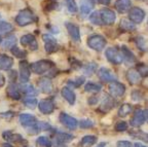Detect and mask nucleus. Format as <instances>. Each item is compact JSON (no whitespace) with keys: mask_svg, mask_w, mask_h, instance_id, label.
Instances as JSON below:
<instances>
[{"mask_svg":"<svg viewBox=\"0 0 148 147\" xmlns=\"http://www.w3.org/2000/svg\"><path fill=\"white\" fill-rule=\"evenodd\" d=\"M146 120H147V110L138 107L133 112V116L130 120V124L133 128H139V126H143Z\"/></svg>","mask_w":148,"mask_h":147,"instance_id":"nucleus-1","label":"nucleus"},{"mask_svg":"<svg viewBox=\"0 0 148 147\" xmlns=\"http://www.w3.org/2000/svg\"><path fill=\"white\" fill-rule=\"evenodd\" d=\"M36 16H34V14L31 12L30 9H23V10H21L16 18V24L18 26H21V27L34 23V22H36Z\"/></svg>","mask_w":148,"mask_h":147,"instance_id":"nucleus-2","label":"nucleus"},{"mask_svg":"<svg viewBox=\"0 0 148 147\" xmlns=\"http://www.w3.org/2000/svg\"><path fill=\"white\" fill-rule=\"evenodd\" d=\"M30 69L34 72L35 74H44L46 72L51 71V69L53 68V62L49 60H40V61H37L35 63H32L30 65Z\"/></svg>","mask_w":148,"mask_h":147,"instance_id":"nucleus-3","label":"nucleus"},{"mask_svg":"<svg viewBox=\"0 0 148 147\" xmlns=\"http://www.w3.org/2000/svg\"><path fill=\"white\" fill-rule=\"evenodd\" d=\"M59 120H60L61 124L67 128L70 131H75V130L78 128V122H77L76 118L72 117L71 115L67 114L65 112H61L59 115Z\"/></svg>","mask_w":148,"mask_h":147,"instance_id":"nucleus-4","label":"nucleus"},{"mask_svg":"<svg viewBox=\"0 0 148 147\" xmlns=\"http://www.w3.org/2000/svg\"><path fill=\"white\" fill-rule=\"evenodd\" d=\"M88 45L94 51L100 52L106 46V39L101 35H92L88 38Z\"/></svg>","mask_w":148,"mask_h":147,"instance_id":"nucleus-5","label":"nucleus"},{"mask_svg":"<svg viewBox=\"0 0 148 147\" xmlns=\"http://www.w3.org/2000/svg\"><path fill=\"white\" fill-rule=\"evenodd\" d=\"M115 105L116 101L113 97H111L110 95H105L100 102L99 111H101L102 113H108L115 107Z\"/></svg>","mask_w":148,"mask_h":147,"instance_id":"nucleus-6","label":"nucleus"},{"mask_svg":"<svg viewBox=\"0 0 148 147\" xmlns=\"http://www.w3.org/2000/svg\"><path fill=\"white\" fill-rule=\"evenodd\" d=\"M105 56H106L107 60L114 65L120 64V63H123V61L121 54H120L115 47H108L107 48L106 52H105Z\"/></svg>","mask_w":148,"mask_h":147,"instance_id":"nucleus-7","label":"nucleus"},{"mask_svg":"<svg viewBox=\"0 0 148 147\" xmlns=\"http://www.w3.org/2000/svg\"><path fill=\"white\" fill-rule=\"evenodd\" d=\"M109 94L111 97H113L114 99L117 98H121L123 95L125 94V87L123 83L114 81L113 83H111L109 85Z\"/></svg>","mask_w":148,"mask_h":147,"instance_id":"nucleus-8","label":"nucleus"},{"mask_svg":"<svg viewBox=\"0 0 148 147\" xmlns=\"http://www.w3.org/2000/svg\"><path fill=\"white\" fill-rule=\"evenodd\" d=\"M42 38L44 40V48L47 54H53L59 49V44L57 43V40L51 34H44Z\"/></svg>","mask_w":148,"mask_h":147,"instance_id":"nucleus-9","label":"nucleus"},{"mask_svg":"<svg viewBox=\"0 0 148 147\" xmlns=\"http://www.w3.org/2000/svg\"><path fill=\"white\" fill-rule=\"evenodd\" d=\"M37 105H38V109H39L40 112H41L42 114H45V115L51 114L56 109L55 102L51 99L41 100Z\"/></svg>","mask_w":148,"mask_h":147,"instance_id":"nucleus-10","label":"nucleus"},{"mask_svg":"<svg viewBox=\"0 0 148 147\" xmlns=\"http://www.w3.org/2000/svg\"><path fill=\"white\" fill-rule=\"evenodd\" d=\"M18 78L21 82H28L30 79V67L26 61L18 63Z\"/></svg>","mask_w":148,"mask_h":147,"instance_id":"nucleus-11","label":"nucleus"},{"mask_svg":"<svg viewBox=\"0 0 148 147\" xmlns=\"http://www.w3.org/2000/svg\"><path fill=\"white\" fill-rule=\"evenodd\" d=\"M98 76H99V78L103 82L110 83V82H114V81L117 80V77H116L115 74L111 71V70L105 68V67L100 68L99 71H98Z\"/></svg>","mask_w":148,"mask_h":147,"instance_id":"nucleus-12","label":"nucleus"},{"mask_svg":"<svg viewBox=\"0 0 148 147\" xmlns=\"http://www.w3.org/2000/svg\"><path fill=\"white\" fill-rule=\"evenodd\" d=\"M100 16H101L103 25H112L115 22V14L111 9L103 8L100 10Z\"/></svg>","mask_w":148,"mask_h":147,"instance_id":"nucleus-13","label":"nucleus"},{"mask_svg":"<svg viewBox=\"0 0 148 147\" xmlns=\"http://www.w3.org/2000/svg\"><path fill=\"white\" fill-rule=\"evenodd\" d=\"M53 139H55L56 144L58 145V146H62L65 143L71 142L74 139V136L69 133H65V132H56Z\"/></svg>","mask_w":148,"mask_h":147,"instance_id":"nucleus-14","label":"nucleus"},{"mask_svg":"<svg viewBox=\"0 0 148 147\" xmlns=\"http://www.w3.org/2000/svg\"><path fill=\"white\" fill-rule=\"evenodd\" d=\"M2 138L5 141L12 143H18V144H25L26 140L23 138V136L20 134H14L12 131H5L2 133Z\"/></svg>","mask_w":148,"mask_h":147,"instance_id":"nucleus-15","label":"nucleus"},{"mask_svg":"<svg viewBox=\"0 0 148 147\" xmlns=\"http://www.w3.org/2000/svg\"><path fill=\"white\" fill-rule=\"evenodd\" d=\"M18 120H20V124H22L23 128H28V126H33L34 124H36L38 120L35 117V115L31 114V113H21L18 115Z\"/></svg>","mask_w":148,"mask_h":147,"instance_id":"nucleus-16","label":"nucleus"},{"mask_svg":"<svg viewBox=\"0 0 148 147\" xmlns=\"http://www.w3.org/2000/svg\"><path fill=\"white\" fill-rule=\"evenodd\" d=\"M21 44L24 46H27L31 49V51H36L38 48V44H37L36 38L33 36L32 34H26L22 36L21 38Z\"/></svg>","mask_w":148,"mask_h":147,"instance_id":"nucleus-17","label":"nucleus"},{"mask_svg":"<svg viewBox=\"0 0 148 147\" xmlns=\"http://www.w3.org/2000/svg\"><path fill=\"white\" fill-rule=\"evenodd\" d=\"M145 18V12L143 9L139 8V7H133L130 10V19L131 21L136 24H140Z\"/></svg>","mask_w":148,"mask_h":147,"instance_id":"nucleus-18","label":"nucleus"},{"mask_svg":"<svg viewBox=\"0 0 148 147\" xmlns=\"http://www.w3.org/2000/svg\"><path fill=\"white\" fill-rule=\"evenodd\" d=\"M38 87L43 94H51L53 92V83H51V79L47 77L40 78L38 80Z\"/></svg>","mask_w":148,"mask_h":147,"instance_id":"nucleus-19","label":"nucleus"},{"mask_svg":"<svg viewBox=\"0 0 148 147\" xmlns=\"http://www.w3.org/2000/svg\"><path fill=\"white\" fill-rule=\"evenodd\" d=\"M66 29H67L68 33H69L70 37L72 38V40L75 42L80 41V33H79V29L76 25H74L72 23H66Z\"/></svg>","mask_w":148,"mask_h":147,"instance_id":"nucleus-20","label":"nucleus"},{"mask_svg":"<svg viewBox=\"0 0 148 147\" xmlns=\"http://www.w3.org/2000/svg\"><path fill=\"white\" fill-rule=\"evenodd\" d=\"M7 96L10 98V99L14 100V101H18V100L21 99V92L18 90V85L14 82L9 83V85L7 87Z\"/></svg>","mask_w":148,"mask_h":147,"instance_id":"nucleus-21","label":"nucleus"},{"mask_svg":"<svg viewBox=\"0 0 148 147\" xmlns=\"http://www.w3.org/2000/svg\"><path fill=\"white\" fill-rule=\"evenodd\" d=\"M18 90H20V92L24 93L28 97H35L38 95V92H37L36 89L32 84L27 82L21 83V85H18Z\"/></svg>","mask_w":148,"mask_h":147,"instance_id":"nucleus-22","label":"nucleus"},{"mask_svg":"<svg viewBox=\"0 0 148 147\" xmlns=\"http://www.w3.org/2000/svg\"><path fill=\"white\" fill-rule=\"evenodd\" d=\"M61 95H62L63 98H64L70 105H74V104H75L76 96H75V94H74V92L71 89H69V87H63L62 90H61Z\"/></svg>","mask_w":148,"mask_h":147,"instance_id":"nucleus-23","label":"nucleus"},{"mask_svg":"<svg viewBox=\"0 0 148 147\" xmlns=\"http://www.w3.org/2000/svg\"><path fill=\"white\" fill-rule=\"evenodd\" d=\"M14 65V59L4 54H0V70H10Z\"/></svg>","mask_w":148,"mask_h":147,"instance_id":"nucleus-24","label":"nucleus"},{"mask_svg":"<svg viewBox=\"0 0 148 147\" xmlns=\"http://www.w3.org/2000/svg\"><path fill=\"white\" fill-rule=\"evenodd\" d=\"M127 79L131 84H138L141 82V75L136 69H129L127 71Z\"/></svg>","mask_w":148,"mask_h":147,"instance_id":"nucleus-25","label":"nucleus"},{"mask_svg":"<svg viewBox=\"0 0 148 147\" xmlns=\"http://www.w3.org/2000/svg\"><path fill=\"white\" fill-rule=\"evenodd\" d=\"M95 6V3L92 0H80L79 1V7H80V12L83 14H88L92 12V9Z\"/></svg>","mask_w":148,"mask_h":147,"instance_id":"nucleus-26","label":"nucleus"},{"mask_svg":"<svg viewBox=\"0 0 148 147\" xmlns=\"http://www.w3.org/2000/svg\"><path fill=\"white\" fill-rule=\"evenodd\" d=\"M131 7H132L131 0H116L115 8L117 9L119 12H121V14L127 12L129 9H131Z\"/></svg>","mask_w":148,"mask_h":147,"instance_id":"nucleus-27","label":"nucleus"},{"mask_svg":"<svg viewBox=\"0 0 148 147\" xmlns=\"http://www.w3.org/2000/svg\"><path fill=\"white\" fill-rule=\"evenodd\" d=\"M98 141V138L94 135H88L84 136L79 142V146L80 147H92V145H95Z\"/></svg>","mask_w":148,"mask_h":147,"instance_id":"nucleus-28","label":"nucleus"},{"mask_svg":"<svg viewBox=\"0 0 148 147\" xmlns=\"http://www.w3.org/2000/svg\"><path fill=\"white\" fill-rule=\"evenodd\" d=\"M121 53H123V59H125V61L129 64L136 62V58H135L134 54L130 51L127 46L123 45L121 46Z\"/></svg>","mask_w":148,"mask_h":147,"instance_id":"nucleus-29","label":"nucleus"},{"mask_svg":"<svg viewBox=\"0 0 148 147\" xmlns=\"http://www.w3.org/2000/svg\"><path fill=\"white\" fill-rule=\"evenodd\" d=\"M132 111H133V106L131 104L125 103L123 105H120V107L118 108L117 115L118 117H125L129 114H131Z\"/></svg>","mask_w":148,"mask_h":147,"instance_id":"nucleus-30","label":"nucleus"},{"mask_svg":"<svg viewBox=\"0 0 148 147\" xmlns=\"http://www.w3.org/2000/svg\"><path fill=\"white\" fill-rule=\"evenodd\" d=\"M102 90V85L99 83L88 81L84 84V91L86 93H99Z\"/></svg>","mask_w":148,"mask_h":147,"instance_id":"nucleus-31","label":"nucleus"},{"mask_svg":"<svg viewBox=\"0 0 148 147\" xmlns=\"http://www.w3.org/2000/svg\"><path fill=\"white\" fill-rule=\"evenodd\" d=\"M84 81H86V77L84 76H79V77L75 78V79H69L67 81V83L68 85H70L73 89H77V87H81L84 83Z\"/></svg>","mask_w":148,"mask_h":147,"instance_id":"nucleus-32","label":"nucleus"},{"mask_svg":"<svg viewBox=\"0 0 148 147\" xmlns=\"http://www.w3.org/2000/svg\"><path fill=\"white\" fill-rule=\"evenodd\" d=\"M36 144L39 147H51L53 142H51V140L49 137H46V136H40V137L37 138Z\"/></svg>","mask_w":148,"mask_h":147,"instance_id":"nucleus-33","label":"nucleus"},{"mask_svg":"<svg viewBox=\"0 0 148 147\" xmlns=\"http://www.w3.org/2000/svg\"><path fill=\"white\" fill-rule=\"evenodd\" d=\"M119 26H120V28H121L123 30H125V31H133V30H135V29H136V27H135V24L133 23L132 21H129V20H127V19H123V20L120 21Z\"/></svg>","mask_w":148,"mask_h":147,"instance_id":"nucleus-34","label":"nucleus"},{"mask_svg":"<svg viewBox=\"0 0 148 147\" xmlns=\"http://www.w3.org/2000/svg\"><path fill=\"white\" fill-rule=\"evenodd\" d=\"M23 104L27 108L35 109L37 104H38V101H37V99L34 98V97H28V98H25V99L23 100Z\"/></svg>","mask_w":148,"mask_h":147,"instance_id":"nucleus-35","label":"nucleus"},{"mask_svg":"<svg viewBox=\"0 0 148 147\" xmlns=\"http://www.w3.org/2000/svg\"><path fill=\"white\" fill-rule=\"evenodd\" d=\"M97 67H98V65L96 64V63H88L86 66H83L82 71L86 75L90 76L92 74L95 73V71L97 70Z\"/></svg>","mask_w":148,"mask_h":147,"instance_id":"nucleus-36","label":"nucleus"},{"mask_svg":"<svg viewBox=\"0 0 148 147\" xmlns=\"http://www.w3.org/2000/svg\"><path fill=\"white\" fill-rule=\"evenodd\" d=\"M90 23H92L94 25H97V26L103 25L99 12H92V14H90Z\"/></svg>","mask_w":148,"mask_h":147,"instance_id":"nucleus-37","label":"nucleus"},{"mask_svg":"<svg viewBox=\"0 0 148 147\" xmlns=\"http://www.w3.org/2000/svg\"><path fill=\"white\" fill-rule=\"evenodd\" d=\"M78 126L80 129H83V130L92 129V126H94V122L88 120V118H83L80 122H78Z\"/></svg>","mask_w":148,"mask_h":147,"instance_id":"nucleus-38","label":"nucleus"},{"mask_svg":"<svg viewBox=\"0 0 148 147\" xmlns=\"http://www.w3.org/2000/svg\"><path fill=\"white\" fill-rule=\"evenodd\" d=\"M16 38L14 35H10V36L6 37V38L4 39V41L2 42V45H3V47H5V48H10L16 44Z\"/></svg>","mask_w":148,"mask_h":147,"instance_id":"nucleus-39","label":"nucleus"},{"mask_svg":"<svg viewBox=\"0 0 148 147\" xmlns=\"http://www.w3.org/2000/svg\"><path fill=\"white\" fill-rule=\"evenodd\" d=\"M135 41H136V45L138 46L139 49H141L143 52H146L147 49V43H146V39L142 36H139L135 39Z\"/></svg>","mask_w":148,"mask_h":147,"instance_id":"nucleus-40","label":"nucleus"},{"mask_svg":"<svg viewBox=\"0 0 148 147\" xmlns=\"http://www.w3.org/2000/svg\"><path fill=\"white\" fill-rule=\"evenodd\" d=\"M131 98L134 102H141L144 99V94L139 90H134L131 93Z\"/></svg>","mask_w":148,"mask_h":147,"instance_id":"nucleus-41","label":"nucleus"},{"mask_svg":"<svg viewBox=\"0 0 148 147\" xmlns=\"http://www.w3.org/2000/svg\"><path fill=\"white\" fill-rule=\"evenodd\" d=\"M10 51H12V55H14V57L18 58V59H23V58H25L26 56H27V53H26L25 51L20 49L18 46H12V47H10Z\"/></svg>","mask_w":148,"mask_h":147,"instance_id":"nucleus-42","label":"nucleus"},{"mask_svg":"<svg viewBox=\"0 0 148 147\" xmlns=\"http://www.w3.org/2000/svg\"><path fill=\"white\" fill-rule=\"evenodd\" d=\"M137 71L141 75V77H146L148 75V68L145 64H139L137 65Z\"/></svg>","mask_w":148,"mask_h":147,"instance_id":"nucleus-43","label":"nucleus"},{"mask_svg":"<svg viewBox=\"0 0 148 147\" xmlns=\"http://www.w3.org/2000/svg\"><path fill=\"white\" fill-rule=\"evenodd\" d=\"M25 130L27 131V133L29 134V135H37V134L40 132L39 126H38V122H37L36 124H33V126H28V128H26Z\"/></svg>","mask_w":148,"mask_h":147,"instance_id":"nucleus-44","label":"nucleus"},{"mask_svg":"<svg viewBox=\"0 0 148 147\" xmlns=\"http://www.w3.org/2000/svg\"><path fill=\"white\" fill-rule=\"evenodd\" d=\"M12 26L6 22H0V33H8L12 31Z\"/></svg>","mask_w":148,"mask_h":147,"instance_id":"nucleus-45","label":"nucleus"},{"mask_svg":"<svg viewBox=\"0 0 148 147\" xmlns=\"http://www.w3.org/2000/svg\"><path fill=\"white\" fill-rule=\"evenodd\" d=\"M114 129H115L116 132H125L129 129V124L125 122H116Z\"/></svg>","mask_w":148,"mask_h":147,"instance_id":"nucleus-46","label":"nucleus"},{"mask_svg":"<svg viewBox=\"0 0 148 147\" xmlns=\"http://www.w3.org/2000/svg\"><path fill=\"white\" fill-rule=\"evenodd\" d=\"M38 126H39L40 132H51L53 130L51 124H49L47 122H38Z\"/></svg>","mask_w":148,"mask_h":147,"instance_id":"nucleus-47","label":"nucleus"},{"mask_svg":"<svg viewBox=\"0 0 148 147\" xmlns=\"http://www.w3.org/2000/svg\"><path fill=\"white\" fill-rule=\"evenodd\" d=\"M65 3H66V6H67L68 10L70 12H77V7L75 4V1L74 0H65Z\"/></svg>","mask_w":148,"mask_h":147,"instance_id":"nucleus-48","label":"nucleus"},{"mask_svg":"<svg viewBox=\"0 0 148 147\" xmlns=\"http://www.w3.org/2000/svg\"><path fill=\"white\" fill-rule=\"evenodd\" d=\"M117 147H133V144L127 140H120L117 142Z\"/></svg>","mask_w":148,"mask_h":147,"instance_id":"nucleus-49","label":"nucleus"},{"mask_svg":"<svg viewBox=\"0 0 148 147\" xmlns=\"http://www.w3.org/2000/svg\"><path fill=\"white\" fill-rule=\"evenodd\" d=\"M88 105H90V106L96 105V104L99 103V98H98L97 96L90 97V98H88Z\"/></svg>","mask_w":148,"mask_h":147,"instance_id":"nucleus-50","label":"nucleus"},{"mask_svg":"<svg viewBox=\"0 0 148 147\" xmlns=\"http://www.w3.org/2000/svg\"><path fill=\"white\" fill-rule=\"evenodd\" d=\"M0 116L3 117V118H12L14 116V113L12 111H7V112H3V113H0Z\"/></svg>","mask_w":148,"mask_h":147,"instance_id":"nucleus-51","label":"nucleus"},{"mask_svg":"<svg viewBox=\"0 0 148 147\" xmlns=\"http://www.w3.org/2000/svg\"><path fill=\"white\" fill-rule=\"evenodd\" d=\"M144 134H146V133H144V132L137 131V132H131V134H130V135L132 136V137H134V138L141 139V140H142V135H144Z\"/></svg>","mask_w":148,"mask_h":147,"instance_id":"nucleus-52","label":"nucleus"},{"mask_svg":"<svg viewBox=\"0 0 148 147\" xmlns=\"http://www.w3.org/2000/svg\"><path fill=\"white\" fill-rule=\"evenodd\" d=\"M5 83V77L0 73V87H3Z\"/></svg>","mask_w":148,"mask_h":147,"instance_id":"nucleus-53","label":"nucleus"},{"mask_svg":"<svg viewBox=\"0 0 148 147\" xmlns=\"http://www.w3.org/2000/svg\"><path fill=\"white\" fill-rule=\"evenodd\" d=\"M98 2L101 3V4H104V5H108L110 3V0H97Z\"/></svg>","mask_w":148,"mask_h":147,"instance_id":"nucleus-54","label":"nucleus"},{"mask_svg":"<svg viewBox=\"0 0 148 147\" xmlns=\"http://www.w3.org/2000/svg\"><path fill=\"white\" fill-rule=\"evenodd\" d=\"M134 147H147V146L144 145V144H142V143H140V142H136L134 144Z\"/></svg>","mask_w":148,"mask_h":147,"instance_id":"nucleus-55","label":"nucleus"},{"mask_svg":"<svg viewBox=\"0 0 148 147\" xmlns=\"http://www.w3.org/2000/svg\"><path fill=\"white\" fill-rule=\"evenodd\" d=\"M106 145H107V142H100L96 147H106Z\"/></svg>","mask_w":148,"mask_h":147,"instance_id":"nucleus-56","label":"nucleus"},{"mask_svg":"<svg viewBox=\"0 0 148 147\" xmlns=\"http://www.w3.org/2000/svg\"><path fill=\"white\" fill-rule=\"evenodd\" d=\"M1 147H14V145L9 144V142H8V143H3V144L1 145Z\"/></svg>","mask_w":148,"mask_h":147,"instance_id":"nucleus-57","label":"nucleus"},{"mask_svg":"<svg viewBox=\"0 0 148 147\" xmlns=\"http://www.w3.org/2000/svg\"><path fill=\"white\" fill-rule=\"evenodd\" d=\"M0 43H1V37H0Z\"/></svg>","mask_w":148,"mask_h":147,"instance_id":"nucleus-58","label":"nucleus"},{"mask_svg":"<svg viewBox=\"0 0 148 147\" xmlns=\"http://www.w3.org/2000/svg\"><path fill=\"white\" fill-rule=\"evenodd\" d=\"M0 18H1V16H0Z\"/></svg>","mask_w":148,"mask_h":147,"instance_id":"nucleus-59","label":"nucleus"}]
</instances>
